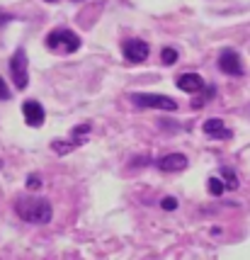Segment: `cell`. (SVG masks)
<instances>
[{
	"instance_id": "cell-21",
	"label": "cell",
	"mask_w": 250,
	"mask_h": 260,
	"mask_svg": "<svg viewBox=\"0 0 250 260\" xmlns=\"http://www.w3.org/2000/svg\"><path fill=\"white\" fill-rule=\"evenodd\" d=\"M76 3H80V0H76Z\"/></svg>"
},
{
	"instance_id": "cell-19",
	"label": "cell",
	"mask_w": 250,
	"mask_h": 260,
	"mask_svg": "<svg viewBox=\"0 0 250 260\" xmlns=\"http://www.w3.org/2000/svg\"><path fill=\"white\" fill-rule=\"evenodd\" d=\"M46 3H56V0H46Z\"/></svg>"
},
{
	"instance_id": "cell-12",
	"label": "cell",
	"mask_w": 250,
	"mask_h": 260,
	"mask_svg": "<svg viewBox=\"0 0 250 260\" xmlns=\"http://www.w3.org/2000/svg\"><path fill=\"white\" fill-rule=\"evenodd\" d=\"M51 148H54V153H58V156H68V153H73L78 146L68 139V141H51Z\"/></svg>"
},
{
	"instance_id": "cell-17",
	"label": "cell",
	"mask_w": 250,
	"mask_h": 260,
	"mask_svg": "<svg viewBox=\"0 0 250 260\" xmlns=\"http://www.w3.org/2000/svg\"><path fill=\"white\" fill-rule=\"evenodd\" d=\"M0 100H10V88H8V83L3 80V76H0Z\"/></svg>"
},
{
	"instance_id": "cell-8",
	"label": "cell",
	"mask_w": 250,
	"mask_h": 260,
	"mask_svg": "<svg viewBox=\"0 0 250 260\" xmlns=\"http://www.w3.org/2000/svg\"><path fill=\"white\" fill-rule=\"evenodd\" d=\"M156 166H158L163 173H180V170H185L190 166V160H187L185 153H165L163 158H158Z\"/></svg>"
},
{
	"instance_id": "cell-9",
	"label": "cell",
	"mask_w": 250,
	"mask_h": 260,
	"mask_svg": "<svg viewBox=\"0 0 250 260\" xmlns=\"http://www.w3.org/2000/svg\"><path fill=\"white\" fill-rule=\"evenodd\" d=\"M177 88L187 95L202 92L204 90V78L199 73H182V76H177Z\"/></svg>"
},
{
	"instance_id": "cell-2",
	"label": "cell",
	"mask_w": 250,
	"mask_h": 260,
	"mask_svg": "<svg viewBox=\"0 0 250 260\" xmlns=\"http://www.w3.org/2000/svg\"><path fill=\"white\" fill-rule=\"evenodd\" d=\"M46 49L56 51L61 56H68L80 49V37L70 29H54V32L46 34Z\"/></svg>"
},
{
	"instance_id": "cell-3",
	"label": "cell",
	"mask_w": 250,
	"mask_h": 260,
	"mask_svg": "<svg viewBox=\"0 0 250 260\" xmlns=\"http://www.w3.org/2000/svg\"><path fill=\"white\" fill-rule=\"evenodd\" d=\"M131 102L141 110H163V112H175L177 102L168 95H156V92H131Z\"/></svg>"
},
{
	"instance_id": "cell-7",
	"label": "cell",
	"mask_w": 250,
	"mask_h": 260,
	"mask_svg": "<svg viewBox=\"0 0 250 260\" xmlns=\"http://www.w3.org/2000/svg\"><path fill=\"white\" fill-rule=\"evenodd\" d=\"M22 114H24V122L29 126H42L46 119L44 107H42V102H37V100H24Z\"/></svg>"
},
{
	"instance_id": "cell-18",
	"label": "cell",
	"mask_w": 250,
	"mask_h": 260,
	"mask_svg": "<svg viewBox=\"0 0 250 260\" xmlns=\"http://www.w3.org/2000/svg\"><path fill=\"white\" fill-rule=\"evenodd\" d=\"M39 187H42V180L37 175H29L27 178V190H39Z\"/></svg>"
},
{
	"instance_id": "cell-16",
	"label": "cell",
	"mask_w": 250,
	"mask_h": 260,
	"mask_svg": "<svg viewBox=\"0 0 250 260\" xmlns=\"http://www.w3.org/2000/svg\"><path fill=\"white\" fill-rule=\"evenodd\" d=\"M160 207H163L165 212H175V209H177V200H175V197H163V200H160Z\"/></svg>"
},
{
	"instance_id": "cell-13",
	"label": "cell",
	"mask_w": 250,
	"mask_h": 260,
	"mask_svg": "<svg viewBox=\"0 0 250 260\" xmlns=\"http://www.w3.org/2000/svg\"><path fill=\"white\" fill-rule=\"evenodd\" d=\"M219 173H221V180H224V185H226L228 190H236L238 187V178H236V173L231 168H221Z\"/></svg>"
},
{
	"instance_id": "cell-6",
	"label": "cell",
	"mask_w": 250,
	"mask_h": 260,
	"mask_svg": "<svg viewBox=\"0 0 250 260\" xmlns=\"http://www.w3.org/2000/svg\"><path fill=\"white\" fill-rule=\"evenodd\" d=\"M219 71L226 73V76H233V78H240L243 76V61H240L238 51H233V49L224 51L219 56Z\"/></svg>"
},
{
	"instance_id": "cell-15",
	"label": "cell",
	"mask_w": 250,
	"mask_h": 260,
	"mask_svg": "<svg viewBox=\"0 0 250 260\" xmlns=\"http://www.w3.org/2000/svg\"><path fill=\"white\" fill-rule=\"evenodd\" d=\"M160 61H163L165 66H172V63H177V49H170V46H165V49H163V54H160Z\"/></svg>"
},
{
	"instance_id": "cell-1",
	"label": "cell",
	"mask_w": 250,
	"mask_h": 260,
	"mask_svg": "<svg viewBox=\"0 0 250 260\" xmlns=\"http://www.w3.org/2000/svg\"><path fill=\"white\" fill-rule=\"evenodd\" d=\"M15 212L27 224H49L51 216H54V209H51L49 200L34 197V194H22L15 202Z\"/></svg>"
},
{
	"instance_id": "cell-11",
	"label": "cell",
	"mask_w": 250,
	"mask_h": 260,
	"mask_svg": "<svg viewBox=\"0 0 250 260\" xmlns=\"http://www.w3.org/2000/svg\"><path fill=\"white\" fill-rule=\"evenodd\" d=\"M90 132H92V126L85 122V124H78V126H73L70 129V141L76 144V146H83V144H88V139H90Z\"/></svg>"
},
{
	"instance_id": "cell-5",
	"label": "cell",
	"mask_w": 250,
	"mask_h": 260,
	"mask_svg": "<svg viewBox=\"0 0 250 260\" xmlns=\"http://www.w3.org/2000/svg\"><path fill=\"white\" fill-rule=\"evenodd\" d=\"M151 54V46L144 42V39H126L122 44V56L129 61V63H144Z\"/></svg>"
},
{
	"instance_id": "cell-20",
	"label": "cell",
	"mask_w": 250,
	"mask_h": 260,
	"mask_svg": "<svg viewBox=\"0 0 250 260\" xmlns=\"http://www.w3.org/2000/svg\"><path fill=\"white\" fill-rule=\"evenodd\" d=\"M0 168H3V163H0Z\"/></svg>"
},
{
	"instance_id": "cell-4",
	"label": "cell",
	"mask_w": 250,
	"mask_h": 260,
	"mask_svg": "<svg viewBox=\"0 0 250 260\" xmlns=\"http://www.w3.org/2000/svg\"><path fill=\"white\" fill-rule=\"evenodd\" d=\"M27 66H29V61H27L24 49H17V51L10 56V76H12V83H15V88H17V90H24V88L29 85V73H27Z\"/></svg>"
},
{
	"instance_id": "cell-10",
	"label": "cell",
	"mask_w": 250,
	"mask_h": 260,
	"mask_svg": "<svg viewBox=\"0 0 250 260\" xmlns=\"http://www.w3.org/2000/svg\"><path fill=\"white\" fill-rule=\"evenodd\" d=\"M204 134L209 136V139H214V141H226V139H231V129H228L221 119H206L204 122Z\"/></svg>"
},
{
	"instance_id": "cell-14",
	"label": "cell",
	"mask_w": 250,
	"mask_h": 260,
	"mask_svg": "<svg viewBox=\"0 0 250 260\" xmlns=\"http://www.w3.org/2000/svg\"><path fill=\"white\" fill-rule=\"evenodd\" d=\"M209 192L214 194V197H221V194L226 192V185L221 178H209Z\"/></svg>"
}]
</instances>
